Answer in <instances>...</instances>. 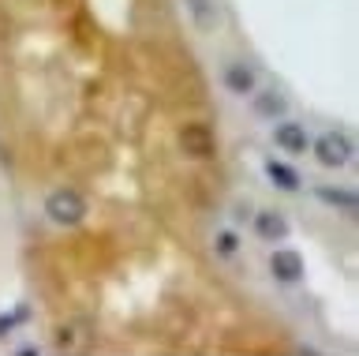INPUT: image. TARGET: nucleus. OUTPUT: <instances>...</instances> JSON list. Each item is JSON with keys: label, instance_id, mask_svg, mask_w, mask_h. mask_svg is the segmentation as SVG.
<instances>
[{"label": "nucleus", "instance_id": "nucleus-1", "mask_svg": "<svg viewBox=\"0 0 359 356\" xmlns=\"http://www.w3.org/2000/svg\"><path fill=\"white\" fill-rule=\"evenodd\" d=\"M45 218L53 221V225H79V221L86 218V199L83 192H75V187H56V192L45 195Z\"/></svg>", "mask_w": 359, "mask_h": 356}, {"label": "nucleus", "instance_id": "nucleus-2", "mask_svg": "<svg viewBox=\"0 0 359 356\" xmlns=\"http://www.w3.org/2000/svg\"><path fill=\"white\" fill-rule=\"evenodd\" d=\"M311 150H314V161H318L322 169H344L355 154V143L348 139L344 131H322V136L311 143Z\"/></svg>", "mask_w": 359, "mask_h": 356}, {"label": "nucleus", "instance_id": "nucleus-3", "mask_svg": "<svg viewBox=\"0 0 359 356\" xmlns=\"http://www.w3.org/2000/svg\"><path fill=\"white\" fill-rule=\"evenodd\" d=\"M176 147L187 154V158L195 161H206L217 154V139H213V128L202 124V120H187V124H180L176 131Z\"/></svg>", "mask_w": 359, "mask_h": 356}, {"label": "nucleus", "instance_id": "nucleus-4", "mask_svg": "<svg viewBox=\"0 0 359 356\" xmlns=\"http://www.w3.org/2000/svg\"><path fill=\"white\" fill-rule=\"evenodd\" d=\"M273 143H277V150H285V154H307L311 147V139H307V128L296 124V120H273Z\"/></svg>", "mask_w": 359, "mask_h": 356}, {"label": "nucleus", "instance_id": "nucleus-5", "mask_svg": "<svg viewBox=\"0 0 359 356\" xmlns=\"http://www.w3.org/2000/svg\"><path fill=\"white\" fill-rule=\"evenodd\" d=\"M251 229H255V237H262L266 244L288 240V218L280 214V210H255V214H251Z\"/></svg>", "mask_w": 359, "mask_h": 356}, {"label": "nucleus", "instance_id": "nucleus-6", "mask_svg": "<svg viewBox=\"0 0 359 356\" xmlns=\"http://www.w3.org/2000/svg\"><path fill=\"white\" fill-rule=\"evenodd\" d=\"M269 274H273L280 285H296L303 277V255L296 248H277L269 255Z\"/></svg>", "mask_w": 359, "mask_h": 356}, {"label": "nucleus", "instance_id": "nucleus-7", "mask_svg": "<svg viewBox=\"0 0 359 356\" xmlns=\"http://www.w3.org/2000/svg\"><path fill=\"white\" fill-rule=\"evenodd\" d=\"M224 91L229 94H236V98H251L255 91H258V75H255V68L251 64H229V68H224Z\"/></svg>", "mask_w": 359, "mask_h": 356}, {"label": "nucleus", "instance_id": "nucleus-8", "mask_svg": "<svg viewBox=\"0 0 359 356\" xmlns=\"http://www.w3.org/2000/svg\"><path fill=\"white\" fill-rule=\"evenodd\" d=\"M56 349L60 352H86L90 349V327L83 319H72L56 330Z\"/></svg>", "mask_w": 359, "mask_h": 356}, {"label": "nucleus", "instance_id": "nucleus-9", "mask_svg": "<svg viewBox=\"0 0 359 356\" xmlns=\"http://www.w3.org/2000/svg\"><path fill=\"white\" fill-rule=\"evenodd\" d=\"M251 109L258 117H266V120H280L288 113V98L280 91H255L251 94Z\"/></svg>", "mask_w": 359, "mask_h": 356}, {"label": "nucleus", "instance_id": "nucleus-10", "mask_svg": "<svg viewBox=\"0 0 359 356\" xmlns=\"http://www.w3.org/2000/svg\"><path fill=\"white\" fill-rule=\"evenodd\" d=\"M266 176H269V184L277 187V192H299V173L292 169V165H285V161H277V158H269L266 161Z\"/></svg>", "mask_w": 359, "mask_h": 356}, {"label": "nucleus", "instance_id": "nucleus-11", "mask_svg": "<svg viewBox=\"0 0 359 356\" xmlns=\"http://www.w3.org/2000/svg\"><path fill=\"white\" fill-rule=\"evenodd\" d=\"M314 195H318L325 206L344 210V214H355L359 210V199H355V192H348V187H314Z\"/></svg>", "mask_w": 359, "mask_h": 356}, {"label": "nucleus", "instance_id": "nucleus-12", "mask_svg": "<svg viewBox=\"0 0 359 356\" xmlns=\"http://www.w3.org/2000/svg\"><path fill=\"white\" fill-rule=\"evenodd\" d=\"M184 4H187V15L198 27H213V19H217V4L213 0H184Z\"/></svg>", "mask_w": 359, "mask_h": 356}, {"label": "nucleus", "instance_id": "nucleus-13", "mask_svg": "<svg viewBox=\"0 0 359 356\" xmlns=\"http://www.w3.org/2000/svg\"><path fill=\"white\" fill-rule=\"evenodd\" d=\"M213 251H217L221 259H232V255L240 251V237H236L232 229H221L217 237H213Z\"/></svg>", "mask_w": 359, "mask_h": 356}, {"label": "nucleus", "instance_id": "nucleus-14", "mask_svg": "<svg viewBox=\"0 0 359 356\" xmlns=\"http://www.w3.org/2000/svg\"><path fill=\"white\" fill-rule=\"evenodd\" d=\"M15 322H19V315H0V338H8L15 330Z\"/></svg>", "mask_w": 359, "mask_h": 356}, {"label": "nucleus", "instance_id": "nucleus-15", "mask_svg": "<svg viewBox=\"0 0 359 356\" xmlns=\"http://www.w3.org/2000/svg\"><path fill=\"white\" fill-rule=\"evenodd\" d=\"M251 218V206H236V221H247Z\"/></svg>", "mask_w": 359, "mask_h": 356}]
</instances>
